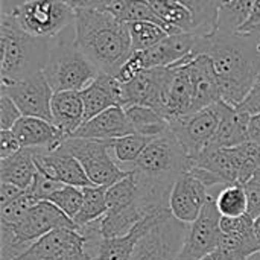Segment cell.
<instances>
[{
  "label": "cell",
  "mask_w": 260,
  "mask_h": 260,
  "mask_svg": "<svg viewBox=\"0 0 260 260\" xmlns=\"http://www.w3.org/2000/svg\"><path fill=\"white\" fill-rule=\"evenodd\" d=\"M210 56L222 94V101L238 107L253 88L260 73L257 38L250 34L215 32L200 35L197 55Z\"/></svg>",
  "instance_id": "obj_1"
},
{
  "label": "cell",
  "mask_w": 260,
  "mask_h": 260,
  "mask_svg": "<svg viewBox=\"0 0 260 260\" xmlns=\"http://www.w3.org/2000/svg\"><path fill=\"white\" fill-rule=\"evenodd\" d=\"M75 12V41L101 73L116 76L133 53L128 23L108 9Z\"/></svg>",
  "instance_id": "obj_2"
},
{
  "label": "cell",
  "mask_w": 260,
  "mask_h": 260,
  "mask_svg": "<svg viewBox=\"0 0 260 260\" xmlns=\"http://www.w3.org/2000/svg\"><path fill=\"white\" fill-rule=\"evenodd\" d=\"M2 85H9L43 72L50 41L21 30L9 15L0 20Z\"/></svg>",
  "instance_id": "obj_3"
},
{
  "label": "cell",
  "mask_w": 260,
  "mask_h": 260,
  "mask_svg": "<svg viewBox=\"0 0 260 260\" xmlns=\"http://www.w3.org/2000/svg\"><path fill=\"white\" fill-rule=\"evenodd\" d=\"M192 168V160L172 131L155 137L129 166L140 180L172 190L177 178Z\"/></svg>",
  "instance_id": "obj_4"
},
{
  "label": "cell",
  "mask_w": 260,
  "mask_h": 260,
  "mask_svg": "<svg viewBox=\"0 0 260 260\" xmlns=\"http://www.w3.org/2000/svg\"><path fill=\"white\" fill-rule=\"evenodd\" d=\"M43 73L53 91L84 90L101 72L73 40H52Z\"/></svg>",
  "instance_id": "obj_5"
},
{
  "label": "cell",
  "mask_w": 260,
  "mask_h": 260,
  "mask_svg": "<svg viewBox=\"0 0 260 260\" xmlns=\"http://www.w3.org/2000/svg\"><path fill=\"white\" fill-rule=\"evenodd\" d=\"M75 9L62 0H27L6 15L26 34L53 40L75 24Z\"/></svg>",
  "instance_id": "obj_6"
},
{
  "label": "cell",
  "mask_w": 260,
  "mask_h": 260,
  "mask_svg": "<svg viewBox=\"0 0 260 260\" xmlns=\"http://www.w3.org/2000/svg\"><path fill=\"white\" fill-rule=\"evenodd\" d=\"M190 224L178 221L171 209L165 210L136 244L131 260H178Z\"/></svg>",
  "instance_id": "obj_7"
},
{
  "label": "cell",
  "mask_w": 260,
  "mask_h": 260,
  "mask_svg": "<svg viewBox=\"0 0 260 260\" xmlns=\"http://www.w3.org/2000/svg\"><path fill=\"white\" fill-rule=\"evenodd\" d=\"M61 148L78 158L94 186L110 187L129 174L110 155V140L70 137L61 143Z\"/></svg>",
  "instance_id": "obj_8"
},
{
  "label": "cell",
  "mask_w": 260,
  "mask_h": 260,
  "mask_svg": "<svg viewBox=\"0 0 260 260\" xmlns=\"http://www.w3.org/2000/svg\"><path fill=\"white\" fill-rule=\"evenodd\" d=\"M88 239L73 229H58L35 241L17 260H94Z\"/></svg>",
  "instance_id": "obj_9"
},
{
  "label": "cell",
  "mask_w": 260,
  "mask_h": 260,
  "mask_svg": "<svg viewBox=\"0 0 260 260\" xmlns=\"http://www.w3.org/2000/svg\"><path fill=\"white\" fill-rule=\"evenodd\" d=\"M172 78L174 69L171 66L140 72L136 78L122 84V107L143 105L161 114Z\"/></svg>",
  "instance_id": "obj_10"
},
{
  "label": "cell",
  "mask_w": 260,
  "mask_h": 260,
  "mask_svg": "<svg viewBox=\"0 0 260 260\" xmlns=\"http://www.w3.org/2000/svg\"><path fill=\"white\" fill-rule=\"evenodd\" d=\"M222 215L216 207V198L210 193L201 215L190 224L189 233L178 260H201L215 251L224 236L221 229Z\"/></svg>",
  "instance_id": "obj_11"
},
{
  "label": "cell",
  "mask_w": 260,
  "mask_h": 260,
  "mask_svg": "<svg viewBox=\"0 0 260 260\" xmlns=\"http://www.w3.org/2000/svg\"><path fill=\"white\" fill-rule=\"evenodd\" d=\"M219 110L216 104L175 119L171 123V131L184 146L190 160L201 154L213 140L219 126Z\"/></svg>",
  "instance_id": "obj_12"
},
{
  "label": "cell",
  "mask_w": 260,
  "mask_h": 260,
  "mask_svg": "<svg viewBox=\"0 0 260 260\" xmlns=\"http://www.w3.org/2000/svg\"><path fill=\"white\" fill-rule=\"evenodd\" d=\"M2 93H6L15 102L23 116L40 117L52 122L50 105L55 91L43 72L18 82L2 85Z\"/></svg>",
  "instance_id": "obj_13"
},
{
  "label": "cell",
  "mask_w": 260,
  "mask_h": 260,
  "mask_svg": "<svg viewBox=\"0 0 260 260\" xmlns=\"http://www.w3.org/2000/svg\"><path fill=\"white\" fill-rule=\"evenodd\" d=\"M32 151H34V160L37 169L46 177L59 181L62 184L76 186V187L94 186L90 181L82 165L78 161V158H75L61 146L53 151H44V149H32Z\"/></svg>",
  "instance_id": "obj_14"
},
{
  "label": "cell",
  "mask_w": 260,
  "mask_h": 260,
  "mask_svg": "<svg viewBox=\"0 0 260 260\" xmlns=\"http://www.w3.org/2000/svg\"><path fill=\"white\" fill-rule=\"evenodd\" d=\"M209 197V189L190 172H186L177 178L172 187L169 209L178 221L192 224L201 215Z\"/></svg>",
  "instance_id": "obj_15"
},
{
  "label": "cell",
  "mask_w": 260,
  "mask_h": 260,
  "mask_svg": "<svg viewBox=\"0 0 260 260\" xmlns=\"http://www.w3.org/2000/svg\"><path fill=\"white\" fill-rule=\"evenodd\" d=\"M200 35L193 32H181L175 35L166 37L157 46L137 50L143 70L157 69V67H169L184 58L197 56Z\"/></svg>",
  "instance_id": "obj_16"
},
{
  "label": "cell",
  "mask_w": 260,
  "mask_h": 260,
  "mask_svg": "<svg viewBox=\"0 0 260 260\" xmlns=\"http://www.w3.org/2000/svg\"><path fill=\"white\" fill-rule=\"evenodd\" d=\"M193 87V113L212 107L222 99L219 81L209 55L201 53L187 62Z\"/></svg>",
  "instance_id": "obj_17"
},
{
  "label": "cell",
  "mask_w": 260,
  "mask_h": 260,
  "mask_svg": "<svg viewBox=\"0 0 260 260\" xmlns=\"http://www.w3.org/2000/svg\"><path fill=\"white\" fill-rule=\"evenodd\" d=\"M192 58L195 56L184 58L171 66L174 69V78L161 110V116L169 122L193 113V87L187 69V62Z\"/></svg>",
  "instance_id": "obj_18"
},
{
  "label": "cell",
  "mask_w": 260,
  "mask_h": 260,
  "mask_svg": "<svg viewBox=\"0 0 260 260\" xmlns=\"http://www.w3.org/2000/svg\"><path fill=\"white\" fill-rule=\"evenodd\" d=\"M12 131L20 140L21 148L29 149L53 151L59 148L64 140H67V137L53 122L40 117L23 116L12 126Z\"/></svg>",
  "instance_id": "obj_19"
},
{
  "label": "cell",
  "mask_w": 260,
  "mask_h": 260,
  "mask_svg": "<svg viewBox=\"0 0 260 260\" xmlns=\"http://www.w3.org/2000/svg\"><path fill=\"white\" fill-rule=\"evenodd\" d=\"M133 134V128L126 117L123 107H111L98 116L85 120L72 137L93 139V140H113Z\"/></svg>",
  "instance_id": "obj_20"
},
{
  "label": "cell",
  "mask_w": 260,
  "mask_h": 260,
  "mask_svg": "<svg viewBox=\"0 0 260 260\" xmlns=\"http://www.w3.org/2000/svg\"><path fill=\"white\" fill-rule=\"evenodd\" d=\"M216 107L219 110L221 119H219V126L216 129V134L209 146L233 148V146H239L248 142L250 140L248 123H250L251 116L222 99L216 102Z\"/></svg>",
  "instance_id": "obj_21"
},
{
  "label": "cell",
  "mask_w": 260,
  "mask_h": 260,
  "mask_svg": "<svg viewBox=\"0 0 260 260\" xmlns=\"http://www.w3.org/2000/svg\"><path fill=\"white\" fill-rule=\"evenodd\" d=\"M81 94L85 105V120L111 107H122V84L116 76L108 73H99L81 90Z\"/></svg>",
  "instance_id": "obj_22"
},
{
  "label": "cell",
  "mask_w": 260,
  "mask_h": 260,
  "mask_svg": "<svg viewBox=\"0 0 260 260\" xmlns=\"http://www.w3.org/2000/svg\"><path fill=\"white\" fill-rule=\"evenodd\" d=\"M52 122L70 139L85 120V105L81 91H55L52 98Z\"/></svg>",
  "instance_id": "obj_23"
},
{
  "label": "cell",
  "mask_w": 260,
  "mask_h": 260,
  "mask_svg": "<svg viewBox=\"0 0 260 260\" xmlns=\"http://www.w3.org/2000/svg\"><path fill=\"white\" fill-rule=\"evenodd\" d=\"M168 209H160L148 215L145 219H142L134 229L119 238H104L99 242L98 256L96 260H131L133 253L136 248V244L140 241V238L157 222V219L161 216V213Z\"/></svg>",
  "instance_id": "obj_24"
},
{
  "label": "cell",
  "mask_w": 260,
  "mask_h": 260,
  "mask_svg": "<svg viewBox=\"0 0 260 260\" xmlns=\"http://www.w3.org/2000/svg\"><path fill=\"white\" fill-rule=\"evenodd\" d=\"M192 168L206 169L222 180L225 184L239 183L238 165L232 148L207 146L201 154L192 158Z\"/></svg>",
  "instance_id": "obj_25"
},
{
  "label": "cell",
  "mask_w": 260,
  "mask_h": 260,
  "mask_svg": "<svg viewBox=\"0 0 260 260\" xmlns=\"http://www.w3.org/2000/svg\"><path fill=\"white\" fill-rule=\"evenodd\" d=\"M37 171L34 151L29 148H21L14 155L0 160V181L12 183L21 189L30 186Z\"/></svg>",
  "instance_id": "obj_26"
},
{
  "label": "cell",
  "mask_w": 260,
  "mask_h": 260,
  "mask_svg": "<svg viewBox=\"0 0 260 260\" xmlns=\"http://www.w3.org/2000/svg\"><path fill=\"white\" fill-rule=\"evenodd\" d=\"M133 133L146 136V137H160L171 131V123L165 119L157 110L143 105H129L123 107Z\"/></svg>",
  "instance_id": "obj_27"
},
{
  "label": "cell",
  "mask_w": 260,
  "mask_h": 260,
  "mask_svg": "<svg viewBox=\"0 0 260 260\" xmlns=\"http://www.w3.org/2000/svg\"><path fill=\"white\" fill-rule=\"evenodd\" d=\"M257 0H219L218 21L215 32L233 34L248 20ZM213 32V34H215Z\"/></svg>",
  "instance_id": "obj_28"
},
{
  "label": "cell",
  "mask_w": 260,
  "mask_h": 260,
  "mask_svg": "<svg viewBox=\"0 0 260 260\" xmlns=\"http://www.w3.org/2000/svg\"><path fill=\"white\" fill-rule=\"evenodd\" d=\"M155 14L168 26L171 35L193 32V18L190 11L177 0H149Z\"/></svg>",
  "instance_id": "obj_29"
},
{
  "label": "cell",
  "mask_w": 260,
  "mask_h": 260,
  "mask_svg": "<svg viewBox=\"0 0 260 260\" xmlns=\"http://www.w3.org/2000/svg\"><path fill=\"white\" fill-rule=\"evenodd\" d=\"M108 11L113 12L119 20H122L125 23H134V21L155 23V24L161 26L171 35V30L155 14L149 0H114L110 5Z\"/></svg>",
  "instance_id": "obj_30"
},
{
  "label": "cell",
  "mask_w": 260,
  "mask_h": 260,
  "mask_svg": "<svg viewBox=\"0 0 260 260\" xmlns=\"http://www.w3.org/2000/svg\"><path fill=\"white\" fill-rule=\"evenodd\" d=\"M184 5L193 18V34L210 35L216 30L219 0H177Z\"/></svg>",
  "instance_id": "obj_31"
},
{
  "label": "cell",
  "mask_w": 260,
  "mask_h": 260,
  "mask_svg": "<svg viewBox=\"0 0 260 260\" xmlns=\"http://www.w3.org/2000/svg\"><path fill=\"white\" fill-rule=\"evenodd\" d=\"M82 190H84V203L73 219L79 229L101 219L108 212V204L105 198L107 186H90V187H82Z\"/></svg>",
  "instance_id": "obj_32"
},
{
  "label": "cell",
  "mask_w": 260,
  "mask_h": 260,
  "mask_svg": "<svg viewBox=\"0 0 260 260\" xmlns=\"http://www.w3.org/2000/svg\"><path fill=\"white\" fill-rule=\"evenodd\" d=\"M216 207L222 216L235 218L248 213V197L242 183L224 186L216 195Z\"/></svg>",
  "instance_id": "obj_33"
},
{
  "label": "cell",
  "mask_w": 260,
  "mask_h": 260,
  "mask_svg": "<svg viewBox=\"0 0 260 260\" xmlns=\"http://www.w3.org/2000/svg\"><path fill=\"white\" fill-rule=\"evenodd\" d=\"M154 140L152 137H146L137 133L113 139L110 140V149L113 151L114 160L120 165H128L131 166L143 152V149Z\"/></svg>",
  "instance_id": "obj_34"
},
{
  "label": "cell",
  "mask_w": 260,
  "mask_h": 260,
  "mask_svg": "<svg viewBox=\"0 0 260 260\" xmlns=\"http://www.w3.org/2000/svg\"><path fill=\"white\" fill-rule=\"evenodd\" d=\"M105 198L108 209H120L140 201V190L134 174L129 171L125 178L107 187Z\"/></svg>",
  "instance_id": "obj_35"
},
{
  "label": "cell",
  "mask_w": 260,
  "mask_h": 260,
  "mask_svg": "<svg viewBox=\"0 0 260 260\" xmlns=\"http://www.w3.org/2000/svg\"><path fill=\"white\" fill-rule=\"evenodd\" d=\"M129 35H131V44L133 52L137 50H146L154 46H157L160 41H163L169 34L158 24L151 21H134L128 23Z\"/></svg>",
  "instance_id": "obj_36"
},
{
  "label": "cell",
  "mask_w": 260,
  "mask_h": 260,
  "mask_svg": "<svg viewBox=\"0 0 260 260\" xmlns=\"http://www.w3.org/2000/svg\"><path fill=\"white\" fill-rule=\"evenodd\" d=\"M232 149L238 165L239 183L245 184L260 169V145L248 140L239 146H233Z\"/></svg>",
  "instance_id": "obj_37"
},
{
  "label": "cell",
  "mask_w": 260,
  "mask_h": 260,
  "mask_svg": "<svg viewBox=\"0 0 260 260\" xmlns=\"http://www.w3.org/2000/svg\"><path fill=\"white\" fill-rule=\"evenodd\" d=\"M47 201L53 203L69 218L75 219V216L78 215V212H79V209H81V206L84 203V190H82V187L64 184L62 187L55 190L49 197Z\"/></svg>",
  "instance_id": "obj_38"
},
{
  "label": "cell",
  "mask_w": 260,
  "mask_h": 260,
  "mask_svg": "<svg viewBox=\"0 0 260 260\" xmlns=\"http://www.w3.org/2000/svg\"><path fill=\"white\" fill-rule=\"evenodd\" d=\"M37 203H38L37 200H34L30 195H27V192H24L20 198L0 206V224L12 225L20 222L26 216L29 209Z\"/></svg>",
  "instance_id": "obj_39"
},
{
  "label": "cell",
  "mask_w": 260,
  "mask_h": 260,
  "mask_svg": "<svg viewBox=\"0 0 260 260\" xmlns=\"http://www.w3.org/2000/svg\"><path fill=\"white\" fill-rule=\"evenodd\" d=\"M62 186H64L62 183L55 181V180L46 177L44 174H41L40 171H37V174L34 177V181L26 189V192H27V195H30L34 200H37L40 203V201H47L49 197L55 190H58L59 187H62Z\"/></svg>",
  "instance_id": "obj_40"
},
{
  "label": "cell",
  "mask_w": 260,
  "mask_h": 260,
  "mask_svg": "<svg viewBox=\"0 0 260 260\" xmlns=\"http://www.w3.org/2000/svg\"><path fill=\"white\" fill-rule=\"evenodd\" d=\"M23 117L15 102L6 94L0 96V129H12V126Z\"/></svg>",
  "instance_id": "obj_41"
},
{
  "label": "cell",
  "mask_w": 260,
  "mask_h": 260,
  "mask_svg": "<svg viewBox=\"0 0 260 260\" xmlns=\"http://www.w3.org/2000/svg\"><path fill=\"white\" fill-rule=\"evenodd\" d=\"M244 186L248 197V213L257 219L260 216V169Z\"/></svg>",
  "instance_id": "obj_42"
},
{
  "label": "cell",
  "mask_w": 260,
  "mask_h": 260,
  "mask_svg": "<svg viewBox=\"0 0 260 260\" xmlns=\"http://www.w3.org/2000/svg\"><path fill=\"white\" fill-rule=\"evenodd\" d=\"M21 149L20 140L12 129H0V160L8 158Z\"/></svg>",
  "instance_id": "obj_43"
},
{
  "label": "cell",
  "mask_w": 260,
  "mask_h": 260,
  "mask_svg": "<svg viewBox=\"0 0 260 260\" xmlns=\"http://www.w3.org/2000/svg\"><path fill=\"white\" fill-rule=\"evenodd\" d=\"M238 108L248 113L250 116L260 113V73L257 79H256V82H254V85H253V88L250 90L247 98L238 105Z\"/></svg>",
  "instance_id": "obj_44"
},
{
  "label": "cell",
  "mask_w": 260,
  "mask_h": 260,
  "mask_svg": "<svg viewBox=\"0 0 260 260\" xmlns=\"http://www.w3.org/2000/svg\"><path fill=\"white\" fill-rule=\"evenodd\" d=\"M62 2L67 3L72 9L81 11V9H108L114 0H62Z\"/></svg>",
  "instance_id": "obj_45"
},
{
  "label": "cell",
  "mask_w": 260,
  "mask_h": 260,
  "mask_svg": "<svg viewBox=\"0 0 260 260\" xmlns=\"http://www.w3.org/2000/svg\"><path fill=\"white\" fill-rule=\"evenodd\" d=\"M24 192H26V189H21L12 183H2L0 184V206L20 198Z\"/></svg>",
  "instance_id": "obj_46"
},
{
  "label": "cell",
  "mask_w": 260,
  "mask_h": 260,
  "mask_svg": "<svg viewBox=\"0 0 260 260\" xmlns=\"http://www.w3.org/2000/svg\"><path fill=\"white\" fill-rule=\"evenodd\" d=\"M248 136L250 140L260 145V113L259 114H253L250 117V123H248Z\"/></svg>",
  "instance_id": "obj_47"
},
{
  "label": "cell",
  "mask_w": 260,
  "mask_h": 260,
  "mask_svg": "<svg viewBox=\"0 0 260 260\" xmlns=\"http://www.w3.org/2000/svg\"><path fill=\"white\" fill-rule=\"evenodd\" d=\"M201 260H238V259H235L233 256H230V254H229V253H225L224 250L216 248L215 251L209 253L207 256H204Z\"/></svg>",
  "instance_id": "obj_48"
},
{
  "label": "cell",
  "mask_w": 260,
  "mask_h": 260,
  "mask_svg": "<svg viewBox=\"0 0 260 260\" xmlns=\"http://www.w3.org/2000/svg\"><path fill=\"white\" fill-rule=\"evenodd\" d=\"M24 2L27 0H2V15L11 14L17 6H20Z\"/></svg>",
  "instance_id": "obj_49"
},
{
  "label": "cell",
  "mask_w": 260,
  "mask_h": 260,
  "mask_svg": "<svg viewBox=\"0 0 260 260\" xmlns=\"http://www.w3.org/2000/svg\"><path fill=\"white\" fill-rule=\"evenodd\" d=\"M254 227H256V236H257V239H259V245H260V216L256 219V222H254ZM256 256H259L260 257V253H257Z\"/></svg>",
  "instance_id": "obj_50"
},
{
  "label": "cell",
  "mask_w": 260,
  "mask_h": 260,
  "mask_svg": "<svg viewBox=\"0 0 260 260\" xmlns=\"http://www.w3.org/2000/svg\"><path fill=\"white\" fill-rule=\"evenodd\" d=\"M253 37H256V38H257V44H259V49H260V29L257 30V32H254V34H253Z\"/></svg>",
  "instance_id": "obj_51"
}]
</instances>
